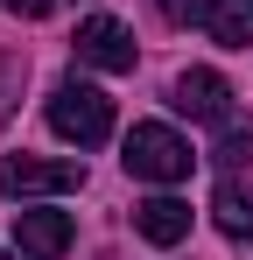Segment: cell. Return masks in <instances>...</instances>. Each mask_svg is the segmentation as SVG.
I'll return each mask as SVG.
<instances>
[{
  "mask_svg": "<svg viewBox=\"0 0 253 260\" xmlns=\"http://www.w3.org/2000/svg\"><path fill=\"white\" fill-rule=\"evenodd\" d=\"M197 169V155H190V141L162 120H141V127L126 134V176H141V183H183V176Z\"/></svg>",
  "mask_w": 253,
  "mask_h": 260,
  "instance_id": "obj_1",
  "label": "cell"
},
{
  "mask_svg": "<svg viewBox=\"0 0 253 260\" xmlns=\"http://www.w3.org/2000/svg\"><path fill=\"white\" fill-rule=\"evenodd\" d=\"M49 127L64 141H78V148H99L113 134V99L91 91V85H56L49 91Z\"/></svg>",
  "mask_w": 253,
  "mask_h": 260,
  "instance_id": "obj_2",
  "label": "cell"
},
{
  "mask_svg": "<svg viewBox=\"0 0 253 260\" xmlns=\"http://www.w3.org/2000/svg\"><path fill=\"white\" fill-rule=\"evenodd\" d=\"M78 162H49V155H0V197H64L78 190Z\"/></svg>",
  "mask_w": 253,
  "mask_h": 260,
  "instance_id": "obj_3",
  "label": "cell"
},
{
  "mask_svg": "<svg viewBox=\"0 0 253 260\" xmlns=\"http://www.w3.org/2000/svg\"><path fill=\"white\" fill-rule=\"evenodd\" d=\"M78 63H91V71H134V28L126 21H113V14H91V21H78Z\"/></svg>",
  "mask_w": 253,
  "mask_h": 260,
  "instance_id": "obj_4",
  "label": "cell"
},
{
  "mask_svg": "<svg viewBox=\"0 0 253 260\" xmlns=\"http://www.w3.org/2000/svg\"><path fill=\"white\" fill-rule=\"evenodd\" d=\"M14 246L28 260H64L71 253V211H14Z\"/></svg>",
  "mask_w": 253,
  "mask_h": 260,
  "instance_id": "obj_5",
  "label": "cell"
},
{
  "mask_svg": "<svg viewBox=\"0 0 253 260\" xmlns=\"http://www.w3.org/2000/svg\"><path fill=\"white\" fill-rule=\"evenodd\" d=\"M176 106H183L190 120L225 127V120H232V85H225L218 71H183V78H176Z\"/></svg>",
  "mask_w": 253,
  "mask_h": 260,
  "instance_id": "obj_6",
  "label": "cell"
},
{
  "mask_svg": "<svg viewBox=\"0 0 253 260\" xmlns=\"http://www.w3.org/2000/svg\"><path fill=\"white\" fill-rule=\"evenodd\" d=\"M134 232L148 246H176V239H190V204L183 197H148V204H134Z\"/></svg>",
  "mask_w": 253,
  "mask_h": 260,
  "instance_id": "obj_7",
  "label": "cell"
},
{
  "mask_svg": "<svg viewBox=\"0 0 253 260\" xmlns=\"http://www.w3.org/2000/svg\"><path fill=\"white\" fill-rule=\"evenodd\" d=\"M211 225H218L225 239H253V190L239 176H225V183L211 190Z\"/></svg>",
  "mask_w": 253,
  "mask_h": 260,
  "instance_id": "obj_8",
  "label": "cell"
},
{
  "mask_svg": "<svg viewBox=\"0 0 253 260\" xmlns=\"http://www.w3.org/2000/svg\"><path fill=\"white\" fill-rule=\"evenodd\" d=\"M204 36L225 43V49H246V43H253V0H218L211 21H204Z\"/></svg>",
  "mask_w": 253,
  "mask_h": 260,
  "instance_id": "obj_9",
  "label": "cell"
},
{
  "mask_svg": "<svg viewBox=\"0 0 253 260\" xmlns=\"http://www.w3.org/2000/svg\"><path fill=\"white\" fill-rule=\"evenodd\" d=\"M253 155V127H239V120H225V134H218V162L232 169V162H246Z\"/></svg>",
  "mask_w": 253,
  "mask_h": 260,
  "instance_id": "obj_10",
  "label": "cell"
},
{
  "mask_svg": "<svg viewBox=\"0 0 253 260\" xmlns=\"http://www.w3.org/2000/svg\"><path fill=\"white\" fill-rule=\"evenodd\" d=\"M211 7H218V0H162V14L176 21V28H204Z\"/></svg>",
  "mask_w": 253,
  "mask_h": 260,
  "instance_id": "obj_11",
  "label": "cell"
},
{
  "mask_svg": "<svg viewBox=\"0 0 253 260\" xmlns=\"http://www.w3.org/2000/svg\"><path fill=\"white\" fill-rule=\"evenodd\" d=\"M7 7H14V14H21V21H42V14H56V7H64V0H7Z\"/></svg>",
  "mask_w": 253,
  "mask_h": 260,
  "instance_id": "obj_12",
  "label": "cell"
},
{
  "mask_svg": "<svg viewBox=\"0 0 253 260\" xmlns=\"http://www.w3.org/2000/svg\"><path fill=\"white\" fill-rule=\"evenodd\" d=\"M0 260H14V253H0Z\"/></svg>",
  "mask_w": 253,
  "mask_h": 260,
  "instance_id": "obj_13",
  "label": "cell"
}]
</instances>
